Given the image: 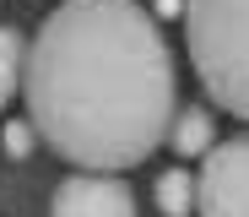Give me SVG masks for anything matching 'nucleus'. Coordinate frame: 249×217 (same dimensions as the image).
<instances>
[{
    "label": "nucleus",
    "mask_w": 249,
    "mask_h": 217,
    "mask_svg": "<svg viewBox=\"0 0 249 217\" xmlns=\"http://www.w3.org/2000/svg\"><path fill=\"white\" fill-rule=\"evenodd\" d=\"M157 206H162V217H190L195 212V174L168 168L157 179Z\"/></svg>",
    "instance_id": "6"
},
{
    "label": "nucleus",
    "mask_w": 249,
    "mask_h": 217,
    "mask_svg": "<svg viewBox=\"0 0 249 217\" xmlns=\"http://www.w3.org/2000/svg\"><path fill=\"white\" fill-rule=\"evenodd\" d=\"M200 217H249V136H228L206 147V168L195 174Z\"/></svg>",
    "instance_id": "3"
},
{
    "label": "nucleus",
    "mask_w": 249,
    "mask_h": 217,
    "mask_svg": "<svg viewBox=\"0 0 249 217\" xmlns=\"http://www.w3.org/2000/svg\"><path fill=\"white\" fill-rule=\"evenodd\" d=\"M0 136H6V152H11V158H27V152H33V125H27V119H11Z\"/></svg>",
    "instance_id": "8"
},
{
    "label": "nucleus",
    "mask_w": 249,
    "mask_h": 217,
    "mask_svg": "<svg viewBox=\"0 0 249 217\" xmlns=\"http://www.w3.org/2000/svg\"><path fill=\"white\" fill-rule=\"evenodd\" d=\"M184 43L212 103L249 119V0H184Z\"/></svg>",
    "instance_id": "2"
},
{
    "label": "nucleus",
    "mask_w": 249,
    "mask_h": 217,
    "mask_svg": "<svg viewBox=\"0 0 249 217\" xmlns=\"http://www.w3.org/2000/svg\"><path fill=\"white\" fill-rule=\"evenodd\" d=\"M22 60H27V38L17 27H0V103L22 87Z\"/></svg>",
    "instance_id": "7"
},
{
    "label": "nucleus",
    "mask_w": 249,
    "mask_h": 217,
    "mask_svg": "<svg viewBox=\"0 0 249 217\" xmlns=\"http://www.w3.org/2000/svg\"><path fill=\"white\" fill-rule=\"evenodd\" d=\"M184 11V0H157V17H179Z\"/></svg>",
    "instance_id": "9"
},
{
    "label": "nucleus",
    "mask_w": 249,
    "mask_h": 217,
    "mask_svg": "<svg viewBox=\"0 0 249 217\" xmlns=\"http://www.w3.org/2000/svg\"><path fill=\"white\" fill-rule=\"evenodd\" d=\"M49 217H136V201L124 179H103V174H76L54 190Z\"/></svg>",
    "instance_id": "4"
},
{
    "label": "nucleus",
    "mask_w": 249,
    "mask_h": 217,
    "mask_svg": "<svg viewBox=\"0 0 249 217\" xmlns=\"http://www.w3.org/2000/svg\"><path fill=\"white\" fill-rule=\"evenodd\" d=\"M168 136H174V147H179L184 158L206 152V147H212V114H206L200 103L179 109V114H174V125H168Z\"/></svg>",
    "instance_id": "5"
},
{
    "label": "nucleus",
    "mask_w": 249,
    "mask_h": 217,
    "mask_svg": "<svg viewBox=\"0 0 249 217\" xmlns=\"http://www.w3.org/2000/svg\"><path fill=\"white\" fill-rule=\"evenodd\" d=\"M17 93L27 125L65 163L114 174L168 141L174 60L136 0H71L38 27Z\"/></svg>",
    "instance_id": "1"
}]
</instances>
